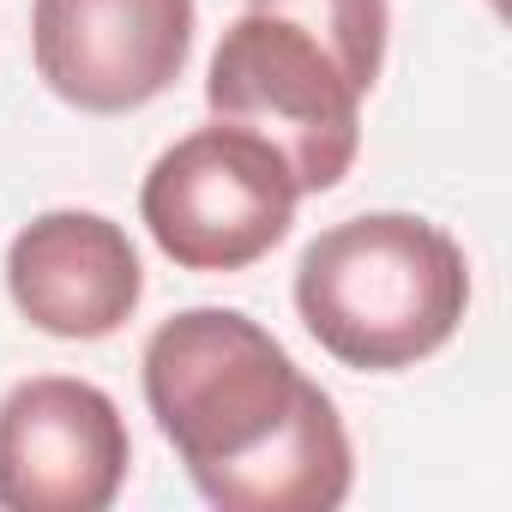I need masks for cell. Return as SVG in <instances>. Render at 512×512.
<instances>
[{
  "label": "cell",
  "mask_w": 512,
  "mask_h": 512,
  "mask_svg": "<svg viewBox=\"0 0 512 512\" xmlns=\"http://www.w3.org/2000/svg\"><path fill=\"white\" fill-rule=\"evenodd\" d=\"M7 290L37 332L91 344L133 320L145 266L127 229L103 211H43L7 247Z\"/></svg>",
  "instance_id": "cell-7"
},
{
  "label": "cell",
  "mask_w": 512,
  "mask_h": 512,
  "mask_svg": "<svg viewBox=\"0 0 512 512\" xmlns=\"http://www.w3.org/2000/svg\"><path fill=\"white\" fill-rule=\"evenodd\" d=\"M386 61V0H247L205 73L217 121L260 133L302 193H332L362 151Z\"/></svg>",
  "instance_id": "cell-1"
},
{
  "label": "cell",
  "mask_w": 512,
  "mask_h": 512,
  "mask_svg": "<svg viewBox=\"0 0 512 512\" xmlns=\"http://www.w3.org/2000/svg\"><path fill=\"white\" fill-rule=\"evenodd\" d=\"M470 308L464 247L410 211H368L320 229L296 260V314L326 356L398 374L434 356Z\"/></svg>",
  "instance_id": "cell-2"
},
{
  "label": "cell",
  "mask_w": 512,
  "mask_h": 512,
  "mask_svg": "<svg viewBox=\"0 0 512 512\" xmlns=\"http://www.w3.org/2000/svg\"><path fill=\"white\" fill-rule=\"evenodd\" d=\"M31 55L43 85L85 115L145 109L193 55V0H37Z\"/></svg>",
  "instance_id": "cell-6"
},
{
  "label": "cell",
  "mask_w": 512,
  "mask_h": 512,
  "mask_svg": "<svg viewBox=\"0 0 512 512\" xmlns=\"http://www.w3.org/2000/svg\"><path fill=\"white\" fill-rule=\"evenodd\" d=\"M133 464L121 404L73 374H37L0 398V506L103 512Z\"/></svg>",
  "instance_id": "cell-5"
},
{
  "label": "cell",
  "mask_w": 512,
  "mask_h": 512,
  "mask_svg": "<svg viewBox=\"0 0 512 512\" xmlns=\"http://www.w3.org/2000/svg\"><path fill=\"white\" fill-rule=\"evenodd\" d=\"M350 482H356V458H350L344 416L308 380L284 434L253 458H241L235 470H223L199 494L223 512H332L350 500Z\"/></svg>",
  "instance_id": "cell-8"
},
{
  "label": "cell",
  "mask_w": 512,
  "mask_h": 512,
  "mask_svg": "<svg viewBox=\"0 0 512 512\" xmlns=\"http://www.w3.org/2000/svg\"><path fill=\"white\" fill-rule=\"evenodd\" d=\"M145 404L193 488L272 446L308 386L290 350L235 308H187L145 338Z\"/></svg>",
  "instance_id": "cell-3"
},
{
  "label": "cell",
  "mask_w": 512,
  "mask_h": 512,
  "mask_svg": "<svg viewBox=\"0 0 512 512\" xmlns=\"http://www.w3.org/2000/svg\"><path fill=\"white\" fill-rule=\"evenodd\" d=\"M296 199L290 163L260 133L217 121L151 163L139 217L181 272H247L290 235Z\"/></svg>",
  "instance_id": "cell-4"
}]
</instances>
